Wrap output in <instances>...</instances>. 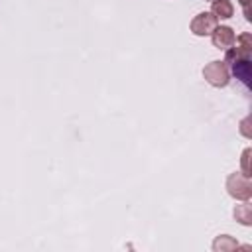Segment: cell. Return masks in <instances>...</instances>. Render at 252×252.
<instances>
[{
    "mask_svg": "<svg viewBox=\"0 0 252 252\" xmlns=\"http://www.w3.org/2000/svg\"><path fill=\"white\" fill-rule=\"evenodd\" d=\"M236 47L226 49L224 63L228 71L246 87L252 85V65H250V51H252V35L240 33L236 39Z\"/></svg>",
    "mask_w": 252,
    "mask_h": 252,
    "instance_id": "6da1fadb",
    "label": "cell"
},
{
    "mask_svg": "<svg viewBox=\"0 0 252 252\" xmlns=\"http://www.w3.org/2000/svg\"><path fill=\"white\" fill-rule=\"evenodd\" d=\"M226 191L232 199L236 201H250L252 197V183H250V177L244 175L242 171L240 173H230L226 177Z\"/></svg>",
    "mask_w": 252,
    "mask_h": 252,
    "instance_id": "7a4b0ae2",
    "label": "cell"
},
{
    "mask_svg": "<svg viewBox=\"0 0 252 252\" xmlns=\"http://www.w3.org/2000/svg\"><path fill=\"white\" fill-rule=\"evenodd\" d=\"M203 77L207 79L209 85L213 87H226L228 81H230V71L226 67L224 61H211L203 67Z\"/></svg>",
    "mask_w": 252,
    "mask_h": 252,
    "instance_id": "3957f363",
    "label": "cell"
},
{
    "mask_svg": "<svg viewBox=\"0 0 252 252\" xmlns=\"http://www.w3.org/2000/svg\"><path fill=\"white\" fill-rule=\"evenodd\" d=\"M217 26H219V20H217V16L213 12H201V14H197L191 20V26L189 28H191V32L195 35L203 37V35H211Z\"/></svg>",
    "mask_w": 252,
    "mask_h": 252,
    "instance_id": "277c9868",
    "label": "cell"
},
{
    "mask_svg": "<svg viewBox=\"0 0 252 252\" xmlns=\"http://www.w3.org/2000/svg\"><path fill=\"white\" fill-rule=\"evenodd\" d=\"M234 39H236V33H234V30L230 26H217L213 30V33H211V41H213V45L217 49H224L226 51L228 47L234 45Z\"/></svg>",
    "mask_w": 252,
    "mask_h": 252,
    "instance_id": "5b68a950",
    "label": "cell"
},
{
    "mask_svg": "<svg viewBox=\"0 0 252 252\" xmlns=\"http://www.w3.org/2000/svg\"><path fill=\"white\" fill-rule=\"evenodd\" d=\"M211 12L217 16V20H228L234 14V6L230 0H213Z\"/></svg>",
    "mask_w": 252,
    "mask_h": 252,
    "instance_id": "8992f818",
    "label": "cell"
},
{
    "mask_svg": "<svg viewBox=\"0 0 252 252\" xmlns=\"http://www.w3.org/2000/svg\"><path fill=\"white\" fill-rule=\"evenodd\" d=\"M234 248H238V242H236L232 236H228V234L217 236L215 242H213V250H215V252H230V250H234Z\"/></svg>",
    "mask_w": 252,
    "mask_h": 252,
    "instance_id": "52a82bcc",
    "label": "cell"
},
{
    "mask_svg": "<svg viewBox=\"0 0 252 252\" xmlns=\"http://www.w3.org/2000/svg\"><path fill=\"white\" fill-rule=\"evenodd\" d=\"M234 219H236L238 222H242L244 226H250V224H252V207H250L248 201H244L242 205H236V209H234Z\"/></svg>",
    "mask_w": 252,
    "mask_h": 252,
    "instance_id": "ba28073f",
    "label": "cell"
},
{
    "mask_svg": "<svg viewBox=\"0 0 252 252\" xmlns=\"http://www.w3.org/2000/svg\"><path fill=\"white\" fill-rule=\"evenodd\" d=\"M248 158H250V148H246L242 152V173L250 177V167H248Z\"/></svg>",
    "mask_w": 252,
    "mask_h": 252,
    "instance_id": "9c48e42d",
    "label": "cell"
},
{
    "mask_svg": "<svg viewBox=\"0 0 252 252\" xmlns=\"http://www.w3.org/2000/svg\"><path fill=\"white\" fill-rule=\"evenodd\" d=\"M238 2H240V6L244 8V14H246V20L250 22V20H252V18H250V10H248V4H250V0H238Z\"/></svg>",
    "mask_w": 252,
    "mask_h": 252,
    "instance_id": "30bf717a",
    "label": "cell"
},
{
    "mask_svg": "<svg viewBox=\"0 0 252 252\" xmlns=\"http://www.w3.org/2000/svg\"><path fill=\"white\" fill-rule=\"evenodd\" d=\"M209 2H213V0H209Z\"/></svg>",
    "mask_w": 252,
    "mask_h": 252,
    "instance_id": "8fae6325",
    "label": "cell"
}]
</instances>
